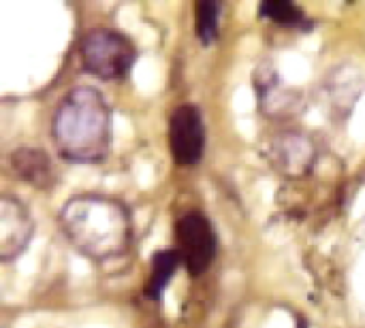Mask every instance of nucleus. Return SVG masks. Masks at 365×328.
Returning <instances> with one entry per match:
<instances>
[{
    "instance_id": "f257e3e1",
    "label": "nucleus",
    "mask_w": 365,
    "mask_h": 328,
    "mask_svg": "<svg viewBox=\"0 0 365 328\" xmlns=\"http://www.w3.org/2000/svg\"><path fill=\"white\" fill-rule=\"evenodd\" d=\"M58 220L68 243L86 258L111 260L130 248V213L111 196L77 194L64 203Z\"/></svg>"
},
{
    "instance_id": "f03ea898",
    "label": "nucleus",
    "mask_w": 365,
    "mask_h": 328,
    "mask_svg": "<svg viewBox=\"0 0 365 328\" xmlns=\"http://www.w3.org/2000/svg\"><path fill=\"white\" fill-rule=\"evenodd\" d=\"M58 154L77 164L101 162L111 143V111L105 96L90 85L73 88L51 120Z\"/></svg>"
},
{
    "instance_id": "7ed1b4c3",
    "label": "nucleus",
    "mask_w": 365,
    "mask_h": 328,
    "mask_svg": "<svg viewBox=\"0 0 365 328\" xmlns=\"http://www.w3.org/2000/svg\"><path fill=\"white\" fill-rule=\"evenodd\" d=\"M79 55L83 68L94 77L122 79L130 70L137 49L122 32L111 28H92L79 41Z\"/></svg>"
},
{
    "instance_id": "20e7f679",
    "label": "nucleus",
    "mask_w": 365,
    "mask_h": 328,
    "mask_svg": "<svg viewBox=\"0 0 365 328\" xmlns=\"http://www.w3.org/2000/svg\"><path fill=\"white\" fill-rule=\"evenodd\" d=\"M178 252L184 267L192 277H199L210 269L216 258L218 241L210 220L199 211H188L175 222Z\"/></svg>"
},
{
    "instance_id": "39448f33",
    "label": "nucleus",
    "mask_w": 365,
    "mask_h": 328,
    "mask_svg": "<svg viewBox=\"0 0 365 328\" xmlns=\"http://www.w3.org/2000/svg\"><path fill=\"white\" fill-rule=\"evenodd\" d=\"M169 149L180 166H192L205 149V126L197 107L182 105L169 115Z\"/></svg>"
},
{
    "instance_id": "423d86ee",
    "label": "nucleus",
    "mask_w": 365,
    "mask_h": 328,
    "mask_svg": "<svg viewBox=\"0 0 365 328\" xmlns=\"http://www.w3.org/2000/svg\"><path fill=\"white\" fill-rule=\"evenodd\" d=\"M34 222L28 209L13 196H0V258L4 263L24 254L30 243Z\"/></svg>"
},
{
    "instance_id": "0eeeda50",
    "label": "nucleus",
    "mask_w": 365,
    "mask_h": 328,
    "mask_svg": "<svg viewBox=\"0 0 365 328\" xmlns=\"http://www.w3.org/2000/svg\"><path fill=\"white\" fill-rule=\"evenodd\" d=\"M269 156H272V164L280 173H284L289 177H302V175L310 173L317 152H314L312 141L306 134L284 132L272 141Z\"/></svg>"
},
{
    "instance_id": "6e6552de",
    "label": "nucleus",
    "mask_w": 365,
    "mask_h": 328,
    "mask_svg": "<svg viewBox=\"0 0 365 328\" xmlns=\"http://www.w3.org/2000/svg\"><path fill=\"white\" fill-rule=\"evenodd\" d=\"M11 169L19 179L34 188H49L53 184V162L43 149L21 147L11 154Z\"/></svg>"
},
{
    "instance_id": "1a4fd4ad",
    "label": "nucleus",
    "mask_w": 365,
    "mask_h": 328,
    "mask_svg": "<svg viewBox=\"0 0 365 328\" xmlns=\"http://www.w3.org/2000/svg\"><path fill=\"white\" fill-rule=\"evenodd\" d=\"M184 265L178 248L173 250H160L152 256V267H150V280L145 284V297L150 301H158L167 288V284L173 280L178 267Z\"/></svg>"
},
{
    "instance_id": "9d476101",
    "label": "nucleus",
    "mask_w": 365,
    "mask_h": 328,
    "mask_svg": "<svg viewBox=\"0 0 365 328\" xmlns=\"http://www.w3.org/2000/svg\"><path fill=\"white\" fill-rule=\"evenodd\" d=\"M218 13H220L218 2L212 0L197 2L195 26H197V36L203 45H212L218 36Z\"/></svg>"
},
{
    "instance_id": "9b49d317",
    "label": "nucleus",
    "mask_w": 365,
    "mask_h": 328,
    "mask_svg": "<svg viewBox=\"0 0 365 328\" xmlns=\"http://www.w3.org/2000/svg\"><path fill=\"white\" fill-rule=\"evenodd\" d=\"M259 13L265 19L276 21V23H282V26H302L306 21L304 11L297 4L284 2V0H265L259 6Z\"/></svg>"
},
{
    "instance_id": "f8f14e48",
    "label": "nucleus",
    "mask_w": 365,
    "mask_h": 328,
    "mask_svg": "<svg viewBox=\"0 0 365 328\" xmlns=\"http://www.w3.org/2000/svg\"><path fill=\"white\" fill-rule=\"evenodd\" d=\"M297 328H308L306 320H302V318H299V324H297Z\"/></svg>"
}]
</instances>
